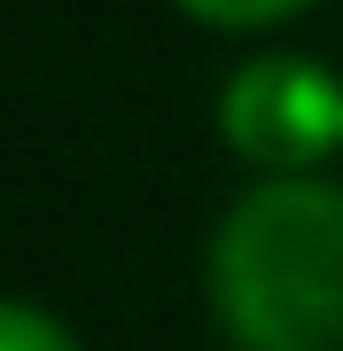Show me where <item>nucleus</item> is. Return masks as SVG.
Instances as JSON below:
<instances>
[{"mask_svg": "<svg viewBox=\"0 0 343 351\" xmlns=\"http://www.w3.org/2000/svg\"><path fill=\"white\" fill-rule=\"evenodd\" d=\"M0 351H78V336L47 313V304L0 297Z\"/></svg>", "mask_w": 343, "mask_h": 351, "instance_id": "3", "label": "nucleus"}, {"mask_svg": "<svg viewBox=\"0 0 343 351\" xmlns=\"http://www.w3.org/2000/svg\"><path fill=\"white\" fill-rule=\"evenodd\" d=\"M203 289L234 351H343V188L257 180L227 203Z\"/></svg>", "mask_w": 343, "mask_h": 351, "instance_id": "1", "label": "nucleus"}, {"mask_svg": "<svg viewBox=\"0 0 343 351\" xmlns=\"http://www.w3.org/2000/svg\"><path fill=\"white\" fill-rule=\"evenodd\" d=\"M218 133L266 180H296L343 141V78L312 55H250L218 86Z\"/></svg>", "mask_w": 343, "mask_h": 351, "instance_id": "2", "label": "nucleus"}, {"mask_svg": "<svg viewBox=\"0 0 343 351\" xmlns=\"http://www.w3.org/2000/svg\"><path fill=\"white\" fill-rule=\"evenodd\" d=\"M188 16L203 24H227V32H250V24H273V16H296L305 0H179Z\"/></svg>", "mask_w": 343, "mask_h": 351, "instance_id": "4", "label": "nucleus"}]
</instances>
